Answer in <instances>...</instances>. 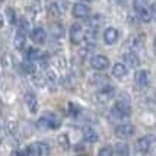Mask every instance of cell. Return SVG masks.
<instances>
[{
  "label": "cell",
  "instance_id": "obj_1",
  "mask_svg": "<svg viewBox=\"0 0 156 156\" xmlns=\"http://www.w3.org/2000/svg\"><path fill=\"white\" fill-rule=\"evenodd\" d=\"M133 6H134V10H136V15L139 20L142 22H150L152 18H153V13H155V6L153 5H147L146 0H134L133 2Z\"/></svg>",
  "mask_w": 156,
  "mask_h": 156
},
{
  "label": "cell",
  "instance_id": "obj_2",
  "mask_svg": "<svg viewBox=\"0 0 156 156\" xmlns=\"http://www.w3.org/2000/svg\"><path fill=\"white\" fill-rule=\"evenodd\" d=\"M60 124H61L60 118L55 115V114H51V112H45V114L38 120V122H37L38 127H41V129H50V130L58 129Z\"/></svg>",
  "mask_w": 156,
  "mask_h": 156
},
{
  "label": "cell",
  "instance_id": "obj_3",
  "mask_svg": "<svg viewBox=\"0 0 156 156\" xmlns=\"http://www.w3.org/2000/svg\"><path fill=\"white\" fill-rule=\"evenodd\" d=\"M112 114L117 118H127L131 114V107H130V102L126 99H120L114 104L112 107Z\"/></svg>",
  "mask_w": 156,
  "mask_h": 156
},
{
  "label": "cell",
  "instance_id": "obj_4",
  "mask_svg": "<svg viewBox=\"0 0 156 156\" xmlns=\"http://www.w3.org/2000/svg\"><path fill=\"white\" fill-rule=\"evenodd\" d=\"M85 40H86V34H85V31H83V27L79 25V23L72 25V28H70V41H72V44L79 45V44H82Z\"/></svg>",
  "mask_w": 156,
  "mask_h": 156
},
{
  "label": "cell",
  "instance_id": "obj_5",
  "mask_svg": "<svg viewBox=\"0 0 156 156\" xmlns=\"http://www.w3.org/2000/svg\"><path fill=\"white\" fill-rule=\"evenodd\" d=\"M48 146L45 143H32L25 150V156H47Z\"/></svg>",
  "mask_w": 156,
  "mask_h": 156
},
{
  "label": "cell",
  "instance_id": "obj_6",
  "mask_svg": "<svg viewBox=\"0 0 156 156\" xmlns=\"http://www.w3.org/2000/svg\"><path fill=\"white\" fill-rule=\"evenodd\" d=\"M90 66L92 69H95L98 72H104L109 67V60L107 55H102V54H96L90 58Z\"/></svg>",
  "mask_w": 156,
  "mask_h": 156
},
{
  "label": "cell",
  "instance_id": "obj_7",
  "mask_svg": "<svg viewBox=\"0 0 156 156\" xmlns=\"http://www.w3.org/2000/svg\"><path fill=\"white\" fill-rule=\"evenodd\" d=\"M114 96H115V88H112V86L107 85V86L99 88L98 94H96V99H98L99 102H102V104H105V102L111 101Z\"/></svg>",
  "mask_w": 156,
  "mask_h": 156
},
{
  "label": "cell",
  "instance_id": "obj_8",
  "mask_svg": "<svg viewBox=\"0 0 156 156\" xmlns=\"http://www.w3.org/2000/svg\"><path fill=\"white\" fill-rule=\"evenodd\" d=\"M134 134V126L133 124H118L115 127V136L120 139H129Z\"/></svg>",
  "mask_w": 156,
  "mask_h": 156
},
{
  "label": "cell",
  "instance_id": "obj_9",
  "mask_svg": "<svg viewBox=\"0 0 156 156\" xmlns=\"http://www.w3.org/2000/svg\"><path fill=\"white\" fill-rule=\"evenodd\" d=\"M72 15L77 18V19H85V18H89L90 15V9H89L88 5H83V3H76L75 6L72 7Z\"/></svg>",
  "mask_w": 156,
  "mask_h": 156
},
{
  "label": "cell",
  "instance_id": "obj_10",
  "mask_svg": "<svg viewBox=\"0 0 156 156\" xmlns=\"http://www.w3.org/2000/svg\"><path fill=\"white\" fill-rule=\"evenodd\" d=\"M134 80H136V85L139 88H146L149 85V72L147 70H137L136 75H134Z\"/></svg>",
  "mask_w": 156,
  "mask_h": 156
},
{
  "label": "cell",
  "instance_id": "obj_11",
  "mask_svg": "<svg viewBox=\"0 0 156 156\" xmlns=\"http://www.w3.org/2000/svg\"><path fill=\"white\" fill-rule=\"evenodd\" d=\"M150 146H152V140H150V137H140V139L136 142L137 153H149Z\"/></svg>",
  "mask_w": 156,
  "mask_h": 156
},
{
  "label": "cell",
  "instance_id": "obj_12",
  "mask_svg": "<svg viewBox=\"0 0 156 156\" xmlns=\"http://www.w3.org/2000/svg\"><path fill=\"white\" fill-rule=\"evenodd\" d=\"M117 40H118V31H117L115 28H107L105 32H104V41H105V44L112 45V44L117 42Z\"/></svg>",
  "mask_w": 156,
  "mask_h": 156
},
{
  "label": "cell",
  "instance_id": "obj_13",
  "mask_svg": "<svg viewBox=\"0 0 156 156\" xmlns=\"http://www.w3.org/2000/svg\"><path fill=\"white\" fill-rule=\"evenodd\" d=\"M31 40L34 41L35 44L41 45V44H44L45 40H47V34H45V31H44L42 28H35L34 31L31 32Z\"/></svg>",
  "mask_w": 156,
  "mask_h": 156
},
{
  "label": "cell",
  "instance_id": "obj_14",
  "mask_svg": "<svg viewBox=\"0 0 156 156\" xmlns=\"http://www.w3.org/2000/svg\"><path fill=\"white\" fill-rule=\"evenodd\" d=\"M122 58H124L126 66H129V67H139V64H140L139 55H137L134 51H131V53H126V54L122 55Z\"/></svg>",
  "mask_w": 156,
  "mask_h": 156
},
{
  "label": "cell",
  "instance_id": "obj_15",
  "mask_svg": "<svg viewBox=\"0 0 156 156\" xmlns=\"http://www.w3.org/2000/svg\"><path fill=\"white\" fill-rule=\"evenodd\" d=\"M83 137H85V140H86V142H89V143H96L98 140H99L98 133H96L92 127H89V126L83 129Z\"/></svg>",
  "mask_w": 156,
  "mask_h": 156
},
{
  "label": "cell",
  "instance_id": "obj_16",
  "mask_svg": "<svg viewBox=\"0 0 156 156\" xmlns=\"http://www.w3.org/2000/svg\"><path fill=\"white\" fill-rule=\"evenodd\" d=\"M127 73H129V70H127V66H126V64H122V63H115V64L112 66V76H115L118 79L127 76Z\"/></svg>",
  "mask_w": 156,
  "mask_h": 156
},
{
  "label": "cell",
  "instance_id": "obj_17",
  "mask_svg": "<svg viewBox=\"0 0 156 156\" xmlns=\"http://www.w3.org/2000/svg\"><path fill=\"white\" fill-rule=\"evenodd\" d=\"M51 35H53V38H55V40H61L64 37V28L61 27V23L55 22V23L51 25Z\"/></svg>",
  "mask_w": 156,
  "mask_h": 156
},
{
  "label": "cell",
  "instance_id": "obj_18",
  "mask_svg": "<svg viewBox=\"0 0 156 156\" xmlns=\"http://www.w3.org/2000/svg\"><path fill=\"white\" fill-rule=\"evenodd\" d=\"M115 155L117 156H130V147L127 143L120 142L115 144Z\"/></svg>",
  "mask_w": 156,
  "mask_h": 156
},
{
  "label": "cell",
  "instance_id": "obj_19",
  "mask_svg": "<svg viewBox=\"0 0 156 156\" xmlns=\"http://www.w3.org/2000/svg\"><path fill=\"white\" fill-rule=\"evenodd\" d=\"M25 101H27L28 109H29L31 112H37V109H38V101H37V98H35L32 94H28V95L25 96Z\"/></svg>",
  "mask_w": 156,
  "mask_h": 156
},
{
  "label": "cell",
  "instance_id": "obj_20",
  "mask_svg": "<svg viewBox=\"0 0 156 156\" xmlns=\"http://www.w3.org/2000/svg\"><path fill=\"white\" fill-rule=\"evenodd\" d=\"M20 69H22L23 73H27V75H34L35 73V64H34V61H31V60L22 61Z\"/></svg>",
  "mask_w": 156,
  "mask_h": 156
},
{
  "label": "cell",
  "instance_id": "obj_21",
  "mask_svg": "<svg viewBox=\"0 0 156 156\" xmlns=\"http://www.w3.org/2000/svg\"><path fill=\"white\" fill-rule=\"evenodd\" d=\"M57 143H58L61 150H67L70 147V140H69L67 134H60V136L57 137Z\"/></svg>",
  "mask_w": 156,
  "mask_h": 156
},
{
  "label": "cell",
  "instance_id": "obj_22",
  "mask_svg": "<svg viewBox=\"0 0 156 156\" xmlns=\"http://www.w3.org/2000/svg\"><path fill=\"white\" fill-rule=\"evenodd\" d=\"M41 57H42V53H41L40 48H29L28 50V60L34 61V60H41Z\"/></svg>",
  "mask_w": 156,
  "mask_h": 156
},
{
  "label": "cell",
  "instance_id": "obj_23",
  "mask_svg": "<svg viewBox=\"0 0 156 156\" xmlns=\"http://www.w3.org/2000/svg\"><path fill=\"white\" fill-rule=\"evenodd\" d=\"M13 44L15 47L18 48V50H22L23 48V45H25V34H22V32H16V35H15V40H13Z\"/></svg>",
  "mask_w": 156,
  "mask_h": 156
},
{
  "label": "cell",
  "instance_id": "obj_24",
  "mask_svg": "<svg viewBox=\"0 0 156 156\" xmlns=\"http://www.w3.org/2000/svg\"><path fill=\"white\" fill-rule=\"evenodd\" d=\"M6 20L9 25H15L16 23V13H15L13 7H6Z\"/></svg>",
  "mask_w": 156,
  "mask_h": 156
},
{
  "label": "cell",
  "instance_id": "obj_25",
  "mask_svg": "<svg viewBox=\"0 0 156 156\" xmlns=\"http://www.w3.org/2000/svg\"><path fill=\"white\" fill-rule=\"evenodd\" d=\"M92 80H94V83H95V85H98V86H107V85H108V77H105V76H94V77H92Z\"/></svg>",
  "mask_w": 156,
  "mask_h": 156
},
{
  "label": "cell",
  "instance_id": "obj_26",
  "mask_svg": "<svg viewBox=\"0 0 156 156\" xmlns=\"http://www.w3.org/2000/svg\"><path fill=\"white\" fill-rule=\"evenodd\" d=\"M98 156H114V150L111 149L109 146H105V147H102L98 152Z\"/></svg>",
  "mask_w": 156,
  "mask_h": 156
},
{
  "label": "cell",
  "instance_id": "obj_27",
  "mask_svg": "<svg viewBox=\"0 0 156 156\" xmlns=\"http://www.w3.org/2000/svg\"><path fill=\"white\" fill-rule=\"evenodd\" d=\"M79 112H80V108H79V107H76L75 104H69V114H70V115L77 117Z\"/></svg>",
  "mask_w": 156,
  "mask_h": 156
},
{
  "label": "cell",
  "instance_id": "obj_28",
  "mask_svg": "<svg viewBox=\"0 0 156 156\" xmlns=\"http://www.w3.org/2000/svg\"><path fill=\"white\" fill-rule=\"evenodd\" d=\"M20 23H19V32H22V34H27V31H28V28H29V25H28V22H27V19L25 18H22V19L19 20Z\"/></svg>",
  "mask_w": 156,
  "mask_h": 156
},
{
  "label": "cell",
  "instance_id": "obj_29",
  "mask_svg": "<svg viewBox=\"0 0 156 156\" xmlns=\"http://www.w3.org/2000/svg\"><path fill=\"white\" fill-rule=\"evenodd\" d=\"M2 3H3V0H0V5H2Z\"/></svg>",
  "mask_w": 156,
  "mask_h": 156
},
{
  "label": "cell",
  "instance_id": "obj_30",
  "mask_svg": "<svg viewBox=\"0 0 156 156\" xmlns=\"http://www.w3.org/2000/svg\"><path fill=\"white\" fill-rule=\"evenodd\" d=\"M88 2H94V0H88Z\"/></svg>",
  "mask_w": 156,
  "mask_h": 156
}]
</instances>
